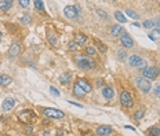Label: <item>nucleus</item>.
<instances>
[{
    "mask_svg": "<svg viewBox=\"0 0 160 136\" xmlns=\"http://www.w3.org/2000/svg\"><path fill=\"white\" fill-rule=\"evenodd\" d=\"M18 120H20L22 124L29 125V124L36 121V114L33 113L32 110H22V111H20V114H18Z\"/></svg>",
    "mask_w": 160,
    "mask_h": 136,
    "instance_id": "obj_1",
    "label": "nucleus"
},
{
    "mask_svg": "<svg viewBox=\"0 0 160 136\" xmlns=\"http://www.w3.org/2000/svg\"><path fill=\"white\" fill-rule=\"evenodd\" d=\"M76 63H77L79 68L84 69V70H91L95 66L94 61H91V59L87 58V56H77V58H76Z\"/></svg>",
    "mask_w": 160,
    "mask_h": 136,
    "instance_id": "obj_2",
    "label": "nucleus"
},
{
    "mask_svg": "<svg viewBox=\"0 0 160 136\" xmlns=\"http://www.w3.org/2000/svg\"><path fill=\"white\" fill-rule=\"evenodd\" d=\"M135 83H137L138 88H140L144 94H148L150 91V88H152V83H150L149 80H146V78L144 77H137L135 78Z\"/></svg>",
    "mask_w": 160,
    "mask_h": 136,
    "instance_id": "obj_3",
    "label": "nucleus"
},
{
    "mask_svg": "<svg viewBox=\"0 0 160 136\" xmlns=\"http://www.w3.org/2000/svg\"><path fill=\"white\" fill-rule=\"evenodd\" d=\"M159 69L156 68V66H150V68H145L144 71H142V74H144V78H146V80H153V78H156L157 76H159Z\"/></svg>",
    "mask_w": 160,
    "mask_h": 136,
    "instance_id": "obj_4",
    "label": "nucleus"
},
{
    "mask_svg": "<svg viewBox=\"0 0 160 136\" xmlns=\"http://www.w3.org/2000/svg\"><path fill=\"white\" fill-rule=\"evenodd\" d=\"M79 13H80V8L77 6H66L64 8V14L65 17L71 18V20H75L76 17H79Z\"/></svg>",
    "mask_w": 160,
    "mask_h": 136,
    "instance_id": "obj_5",
    "label": "nucleus"
},
{
    "mask_svg": "<svg viewBox=\"0 0 160 136\" xmlns=\"http://www.w3.org/2000/svg\"><path fill=\"white\" fill-rule=\"evenodd\" d=\"M120 103L126 107H133V104H134V101H133V98L127 91H123L120 94Z\"/></svg>",
    "mask_w": 160,
    "mask_h": 136,
    "instance_id": "obj_6",
    "label": "nucleus"
},
{
    "mask_svg": "<svg viewBox=\"0 0 160 136\" xmlns=\"http://www.w3.org/2000/svg\"><path fill=\"white\" fill-rule=\"evenodd\" d=\"M43 113H44V116L51 117V118H64V117H65L64 111L57 110V109H44Z\"/></svg>",
    "mask_w": 160,
    "mask_h": 136,
    "instance_id": "obj_7",
    "label": "nucleus"
},
{
    "mask_svg": "<svg viewBox=\"0 0 160 136\" xmlns=\"http://www.w3.org/2000/svg\"><path fill=\"white\" fill-rule=\"evenodd\" d=\"M128 63H130L131 66H135V68H142V66H145V61L141 58L140 55H135V54L128 58Z\"/></svg>",
    "mask_w": 160,
    "mask_h": 136,
    "instance_id": "obj_8",
    "label": "nucleus"
},
{
    "mask_svg": "<svg viewBox=\"0 0 160 136\" xmlns=\"http://www.w3.org/2000/svg\"><path fill=\"white\" fill-rule=\"evenodd\" d=\"M14 106H15V101H14V99H11V98H7V99H4L3 103H2V109H3L4 111L13 110Z\"/></svg>",
    "mask_w": 160,
    "mask_h": 136,
    "instance_id": "obj_9",
    "label": "nucleus"
},
{
    "mask_svg": "<svg viewBox=\"0 0 160 136\" xmlns=\"http://www.w3.org/2000/svg\"><path fill=\"white\" fill-rule=\"evenodd\" d=\"M20 52H21V45L18 43H13L10 47V51H8V55L11 58H17V56L20 55Z\"/></svg>",
    "mask_w": 160,
    "mask_h": 136,
    "instance_id": "obj_10",
    "label": "nucleus"
},
{
    "mask_svg": "<svg viewBox=\"0 0 160 136\" xmlns=\"http://www.w3.org/2000/svg\"><path fill=\"white\" fill-rule=\"evenodd\" d=\"M120 43L124 45V47H133V44H134V41H133V39H131V36L127 35V33H123V36H121L120 39Z\"/></svg>",
    "mask_w": 160,
    "mask_h": 136,
    "instance_id": "obj_11",
    "label": "nucleus"
},
{
    "mask_svg": "<svg viewBox=\"0 0 160 136\" xmlns=\"http://www.w3.org/2000/svg\"><path fill=\"white\" fill-rule=\"evenodd\" d=\"M113 132L111 126H106V125H102V126H98L97 128V135L98 136H105V135H111Z\"/></svg>",
    "mask_w": 160,
    "mask_h": 136,
    "instance_id": "obj_12",
    "label": "nucleus"
},
{
    "mask_svg": "<svg viewBox=\"0 0 160 136\" xmlns=\"http://www.w3.org/2000/svg\"><path fill=\"white\" fill-rule=\"evenodd\" d=\"M76 84H77L79 87L82 88V89L84 91L86 94H87V92H91V85L88 84V83H87V81H86V80H80V78H79V80H77V83H76Z\"/></svg>",
    "mask_w": 160,
    "mask_h": 136,
    "instance_id": "obj_13",
    "label": "nucleus"
},
{
    "mask_svg": "<svg viewBox=\"0 0 160 136\" xmlns=\"http://www.w3.org/2000/svg\"><path fill=\"white\" fill-rule=\"evenodd\" d=\"M73 41H75L77 45H83L86 41H87V36L83 35V33H76V35H75V40H73Z\"/></svg>",
    "mask_w": 160,
    "mask_h": 136,
    "instance_id": "obj_14",
    "label": "nucleus"
},
{
    "mask_svg": "<svg viewBox=\"0 0 160 136\" xmlns=\"http://www.w3.org/2000/svg\"><path fill=\"white\" fill-rule=\"evenodd\" d=\"M102 95H104V98L105 99H112V98L115 96V91L112 89L111 87H104L102 88Z\"/></svg>",
    "mask_w": 160,
    "mask_h": 136,
    "instance_id": "obj_15",
    "label": "nucleus"
},
{
    "mask_svg": "<svg viewBox=\"0 0 160 136\" xmlns=\"http://www.w3.org/2000/svg\"><path fill=\"white\" fill-rule=\"evenodd\" d=\"M11 6H13V2H11V0H2V2H0V10H3V11L10 10Z\"/></svg>",
    "mask_w": 160,
    "mask_h": 136,
    "instance_id": "obj_16",
    "label": "nucleus"
},
{
    "mask_svg": "<svg viewBox=\"0 0 160 136\" xmlns=\"http://www.w3.org/2000/svg\"><path fill=\"white\" fill-rule=\"evenodd\" d=\"M59 81H61V84H64V85H66L69 83V81H71V74H69V73H62L61 76H59Z\"/></svg>",
    "mask_w": 160,
    "mask_h": 136,
    "instance_id": "obj_17",
    "label": "nucleus"
},
{
    "mask_svg": "<svg viewBox=\"0 0 160 136\" xmlns=\"http://www.w3.org/2000/svg\"><path fill=\"white\" fill-rule=\"evenodd\" d=\"M73 94H75V96H77V98H83L86 95V92L80 87H79L77 84H76L75 87H73Z\"/></svg>",
    "mask_w": 160,
    "mask_h": 136,
    "instance_id": "obj_18",
    "label": "nucleus"
},
{
    "mask_svg": "<svg viewBox=\"0 0 160 136\" xmlns=\"http://www.w3.org/2000/svg\"><path fill=\"white\" fill-rule=\"evenodd\" d=\"M111 33L113 36H119V35L123 33V28L119 26V25H113V26H112V29H111Z\"/></svg>",
    "mask_w": 160,
    "mask_h": 136,
    "instance_id": "obj_19",
    "label": "nucleus"
},
{
    "mask_svg": "<svg viewBox=\"0 0 160 136\" xmlns=\"http://www.w3.org/2000/svg\"><path fill=\"white\" fill-rule=\"evenodd\" d=\"M115 18H116L119 22H121V23H126V22H127L126 17H124V14L121 13V11H116V13H115Z\"/></svg>",
    "mask_w": 160,
    "mask_h": 136,
    "instance_id": "obj_20",
    "label": "nucleus"
},
{
    "mask_svg": "<svg viewBox=\"0 0 160 136\" xmlns=\"http://www.w3.org/2000/svg\"><path fill=\"white\" fill-rule=\"evenodd\" d=\"M148 136H160V128L159 126H152L148 131Z\"/></svg>",
    "mask_w": 160,
    "mask_h": 136,
    "instance_id": "obj_21",
    "label": "nucleus"
},
{
    "mask_svg": "<svg viewBox=\"0 0 160 136\" xmlns=\"http://www.w3.org/2000/svg\"><path fill=\"white\" fill-rule=\"evenodd\" d=\"M149 37L152 40H156V39H160V28H156V29L152 30V33L149 35Z\"/></svg>",
    "mask_w": 160,
    "mask_h": 136,
    "instance_id": "obj_22",
    "label": "nucleus"
},
{
    "mask_svg": "<svg viewBox=\"0 0 160 136\" xmlns=\"http://www.w3.org/2000/svg\"><path fill=\"white\" fill-rule=\"evenodd\" d=\"M47 39H49V41L51 43L52 45H57V44H58V40H57V36H55V35H52V33H49V35H47Z\"/></svg>",
    "mask_w": 160,
    "mask_h": 136,
    "instance_id": "obj_23",
    "label": "nucleus"
},
{
    "mask_svg": "<svg viewBox=\"0 0 160 136\" xmlns=\"http://www.w3.org/2000/svg\"><path fill=\"white\" fill-rule=\"evenodd\" d=\"M2 81H3V85H8L13 83V78L10 77V76H7V74H3L2 76Z\"/></svg>",
    "mask_w": 160,
    "mask_h": 136,
    "instance_id": "obj_24",
    "label": "nucleus"
},
{
    "mask_svg": "<svg viewBox=\"0 0 160 136\" xmlns=\"http://www.w3.org/2000/svg\"><path fill=\"white\" fill-rule=\"evenodd\" d=\"M95 44H97V47H98V50H99L101 52H106V45L102 44L99 40H95Z\"/></svg>",
    "mask_w": 160,
    "mask_h": 136,
    "instance_id": "obj_25",
    "label": "nucleus"
},
{
    "mask_svg": "<svg viewBox=\"0 0 160 136\" xmlns=\"http://www.w3.org/2000/svg\"><path fill=\"white\" fill-rule=\"evenodd\" d=\"M126 14H127L128 17H131V18H134V20H138V18H140V17H138V14L134 13L131 8H127V10H126Z\"/></svg>",
    "mask_w": 160,
    "mask_h": 136,
    "instance_id": "obj_26",
    "label": "nucleus"
},
{
    "mask_svg": "<svg viewBox=\"0 0 160 136\" xmlns=\"http://www.w3.org/2000/svg\"><path fill=\"white\" fill-rule=\"evenodd\" d=\"M86 52L88 55H95V48L93 45H88V47H86Z\"/></svg>",
    "mask_w": 160,
    "mask_h": 136,
    "instance_id": "obj_27",
    "label": "nucleus"
},
{
    "mask_svg": "<svg viewBox=\"0 0 160 136\" xmlns=\"http://www.w3.org/2000/svg\"><path fill=\"white\" fill-rule=\"evenodd\" d=\"M35 7H36L37 10H44V4L40 0H35Z\"/></svg>",
    "mask_w": 160,
    "mask_h": 136,
    "instance_id": "obj_28",
    "label": "nucleus"
},
{
    "mask_svg": "<svg viewBox=\"0 0 160 136\" xmlns=\"http://www.w3.org/2000/svg\"><path fill=\"white\" fill-rule=\"evenodd\" d=\"M144 26H145V28H153V26H155V21L146 20V21L144 22Z\"/></svg>",
    "mask_w": 160,
    "mask_h": 136,
    "instance_id": "obj_29",
    "label": "nucleus"
},
{
    "mask_svg": "<svg viewBox=\"0 0 160 136\" xmlns=\"http://www.w3.org/2000/svg\"><path fill=\"white\" fill-rule=\"evenodd\" d=\"M142 117H144V110H138L137 113L134 114V118H135V120H141Z\"/></svg>",
    "mask_w": 160,
    "mask_h": 136,
    "instance_id": "obj_30",
    "label": "nucleus"
},
{
    "mask_svg": "<svg viewBox=\"0 0 160 136\" xmlns=\"http://www.w3.org/2000/svg\"><path fill=\"white\" fill-rule=\"evenodd\" d=\"M21 22H22V23H29L30 22L29 15H22V17H21Z\"/></svg>",
    "mask_w": 160,
    "mask_h": 136,
    "instance_id": "obj_31",
    "label": "nucleus"
},
{
    "mask_svg": "<svg viewBox=\"0 0 160 136\" xmlns=\"http://www.w3.org/2000/svg\"><path fill=\"white\" fill-rule=\"evenodd\" d=\"M76 45H77V44H76L75 41H71L68 44V47H69V50H71V51H75V50H76Z\"/></svg>",
    "mask_w": 160,
    "mask_h": 136,
    "instance_id": "obj_32",
    "label": "nucleus"
},
{
    "mask_svg": "<svg viewBox=\"0 0 160 136\" xmlns=\"http://www.w3.org/2000/svg\"><path fill=\"white\" fill-rule=\"evenodd\" d=\"M50 91H51V94H52V95H55V96H59V91L57 89V88L50 87Z\"/></svg>",
    "mask_w": 160,
    "mask_h": 136,
    "instance_id": "obj_33",
    "label": "nucleus"
},
{
    "mask_svg": "<svg viewBox=\"0 0 160 136\" xmlns=\"http://www.w3.org/2000/svg\"><path fill=\"white\" fill-rule=\"evenodd\" d=\"M18 3L21 4V7H24V8H26V7H28V4H29V2H28V0H20Z\"/></svg>",
    "mask_w": 160,
    "mask_h": 136,
    "instance_id": "obj_34",
    "label": "nucleus"
},
{
    "mask_svg": "<svg viewBox=\"0 0 160 136\" xmlns=\"http://www.w3.org/2000/svg\"><path fill=\"white\" fill-rule=\"evenodd\" d=\"M155 95H156L157 98H160V84L157 85L156 88H155Z\"/></svg>",
    "mask_w": 160,
    "mask_h": 136,
    "instance_id": "obj_35",
    "label": "nucleus"
},
{
    "mask_svg": "<svg viewBox=\"0 0 160 136\" xmlns=\"http://www.w3.org/2000/svg\"><path fill=\"white\" fill-rule=\"evenodd\" d=\"M24 131H25V133H32V126H30V125H26L25 126V129H24Z\"/></svg>",
    "mask_w": 160,
    "mask_h": 136,
    "instance_id": "obj_36",
    "label": "nucleus"
},
{
    "mask_svg": "<svg viewBox=\"0 0 160 136\" xmlns=\"http://www.w3.org/2000/svg\"><path fill=\"white\" fill-rule=\"evenodd\" d=\"M119 58H120V59L126 58V51H123V50H121V51H119Z\"/></svg>",
    "mask_w": 160,
    "mask_h": 136,
    "instance_id": "obj_37",
    "label": "nucleus"
},
{
    "mask_svg": "<svg viewBox=\"0 0 160 136\" xmlns=\"http://www.w3.org/2000/svg\"><path fill=\"white\" fill-rule=\"evenodd\" d=\"M98 14L102 17V18H106V13L105 11H102V10H98Z\"/></svg>",
    "mask_w": 160,
    "mask_h": 136,
    "instance_id": "obj_38",
    "label": "nucleus"
},
{
    "mask_svg": "<svg viewBox=\"0 0 160 136\" xmlns=\"http://www.w3.org/2000/svg\"><path fill=\"white\" fill-rule=\"evenodd\" d=\"M62 135H64V132H62V131H59V132L57 133V136H62Z\"/></svg>",
    "mask_w": 160,
    "mask_h": 136,
    "instance_id": "obj_39",
    "label": "nucleus"
},
{
    "mask_svg": "<svg viewBox=\"0 0 160 136\" xmlns=\"http://www.w3.org/2000/svg\"><path fill=\"white\" fill-rule=\"evenodd\" d=\"M0 84H3V81H2V76H0Z\"/></svg>",
    "mask_w": 160,
    "mask_h": 136,
    "instance_id": "obj_40",
    "label": "nucleus"
},
{
    "mask_svg": "<svg viewBox=\"0 0 160 136\" xmlns=\"http://www.w3.org/2000/svg\"><path fill=\"white\" fill-rule=\"evenodd\" d=\"M0 40H2V32H0Z\"/></svg>",
    "mask_w": 160,
    "mask_h": 136,
    "instance_id": "obj_41",
    "label": "nucleus"
}]
</instances>
